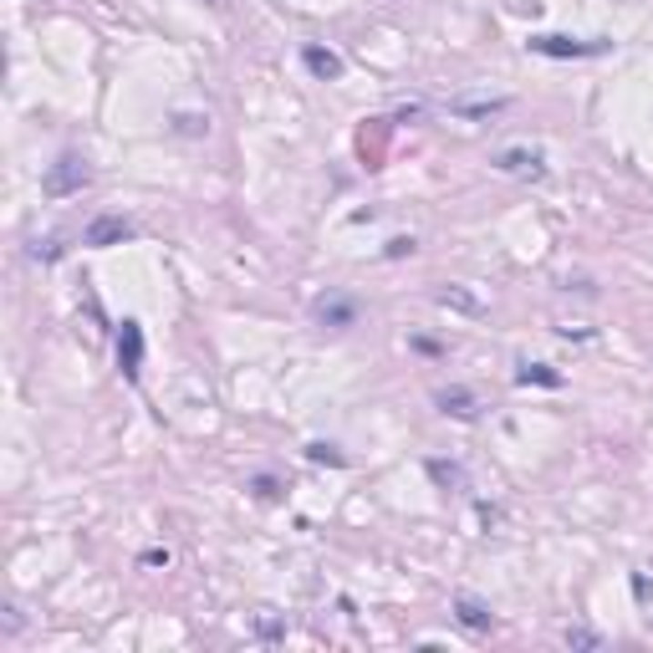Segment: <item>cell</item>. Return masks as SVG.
I'll use <instances>...</instances> for the list:
<instances>
[{
  "instance_id": "obj_19",
  "label": "cell",
  "mask_w": 653,
  "mask_h": 653,
  "mask_svg": "<svg viewBox=\"0 0 653 653\" xmlns=\"http://www.w3.org/2000/svg\"><path fill=\"white\" fill-rule=\"evenodd\" d=\"M256 633H260V638H281L286 623H281V617H256Z\"/></svg>"
},
{
  "instance_id": "obj_22",
  "label": "cell",
  "mask_w": 653,
  "mask_h": 653,
  "mask_svg": "<svg viewBox=\"0 0 653 653\" xmlns=\"http://www.w3.org/2000/svg\"><path fill=\"white\" fill-rule=\"evenodd\" d=\"M633 592H638V597H643V602H648V597H653V582H648V576H643V572H638V576H633Z\"/></svg>"
},
{
  "instance_id": "obj_4",
  "label": "cell",
  "mask_w": 653,
  "mask_h": 653,
  "mask_svg": "<svg viewBox=\"0 0 653 653\" xmlns=\"http://www.w3.org/2000/svg\"><path fill=\"white\" fill-rule=\"evenodd\" d=\"M138 235V225L133 219H123V215H97L82 230V245H92V250H107V245H123V240H133Z\"/></svg>"
},
{
  "instance_id": "obj_17",
  "label": "cell",
  "mask_w": 653,
  "mask_h": 653,
  "mask_svg": "<svg viewBox=\"0 0 653 653\" xmlns=\"http://www.w3.org/2000/svg\"><path fill=\"white\" fill-rule=\"evenodd\" d=\"M174 128H179V133H189V138H199V133H209V117H199V113H184V117H174Z\"/></svg>"
},
{
  "instance_id": "obj_9",
  "label": "cell",
  "mask_w": 653,
  "mask_h": 653,
  "mask_svg": "<svg viewBox=\"0 0 653 653\" xmlns=\"http://www.w3.org/2000/svg\"><path fill=\"white\" fill-rule=\"evenodd\" d=\"M495 168L500 174H531V179H541L546 158H541V148H505V154H495Z\"/></svg>"
},
{
  "instance_id": "obj_10",
  "label": "cell",
  "mask_w": 653,
  "mask_h": 653,
  "mask_svg": "<svg viewBox=\"0 0 653 653\" xmlns=\"http://www.w3.org/2000/svg\"><path fill=\"white\" fill-rule=\"evenodd\" d=\"M423 470L439 490H470V474H464L460 460H423Z\"/></svg>"
},
{
  "instance_id": "obj_12",
  "label": "cell",
  "mask_w": 653,
  "mask_h": 653,
  "mask_svg": "<svg viewBox=\"0 0 653 653\" xmlns=\"http://www.w3.org/2000/svg\"><path fill=\"white\" fill-rule=\"evenodd\" d=\"M562 643H566V648H582V653H597L602 648V633H592L587 623H572L562 633Z\"/></svg>"
},
{
  "instance_id": "obj_5",
  "label": "cell",
  "mask_w": 653,
  "mask_h": 653,
  "mask_svg": "<svg viewBox=\"0 0 653 653\" xmlns=\"http://www.w3.org/2000/svg\"><path fill=\"white\" fill-rule=\"evenodd\" d=\"M434 403H439V413H444V419H460V423H474V419H480V398H474V388H464V383L439 388Z\"/></svg>"
},
{
  "instance_id": "obj_16",
  "label": "cell",
  "mask_w": 653,
  "mask_h": 653,
  "mask_svg": "<svg viewBox=\"0 0 653 653\" xmlns=\"http://www.w3.org/2000/svg\"><path fill=\"white\" fill-rule=\"evenodd\" d=\"M26 256H31V260H46V266H52V260H62V240H56V235H52V240H31Z\"/></svg>"
},
{
  "instance_id": "obj_8",
  "label": "cell",
  "mask_w": 653,
  "mask_h": 653,
  "mask_svg": "<svg viewBox=\"0 0 653 653\" xmlns=\"http://www.w3.org/2000/svg\"><path fill=\"white\" fill-rule=\"evenodd\" d=\"M301 66H307L317 82H337V77H342V56H337L332 46H317V41L301 46Z\"/></svg>"
},
{
  "instance_id": "obj_7",
  "label": "cell",
  "mask_w": 653,
  "mask_h": 653,
  "mask_svg": "<svg viewBox=\"0 0 653 653\" xmlns=\"http://www.w3.org/2000/svg\"><path fill=\"white\" fill-rule=\"evenodd\" d=\"M454 617H460L470 633H490V627H495V613H490V602H480L474 592H454Z\"/></svg>"
},
{
  "instance_id": "obj_20",
  "label": "cell",
  "mask_w": 653,
  "mask_h": 653,
  "mask_svg": "<svg viewBox=\"0 0 653 653\" xmlns=\"http://www.w3.org/2000/svg\"><path fill=\"white\" fill-rule=\"evenodd\" d=\"M143 566H168V551L164 546H148V551H143Z\"/></svg>"
},
{
  "instance_id": "obj_21",
  "label": "cell",
  "mask_w": 653,
  "mask_h": 653,
  "mask_svg": "<svg viewBox=\"0 0 653 653\" xmlns=\"http://www.w3.org/2000/svg\"><path fill=\"white\" fill-rule=\"evenodd\" d=\"M276 490H281V485H276V480H270V474H256V495H276Z\"/></svg>"
},
{
  "instance_id": "obj_6",
  "label": "cell",
  "mask_w": 653,
  "mask_h": 653,
  "mask_svg": "<svg viewBox=\"0 0 653 653\" xmlns=\"http://www.w3.org/2000/svg\"><path fill=\"white\" fill-rule=\"evenodd\" d=\"M311 311H317V321L332 327V332H347V327L358 321V301H352V296H321Z\"/></svg>"
},
{
  "instance_id": "obj_3",
  "label": "cell",
  "mask_w": 653,
  "mask_h": 653,
  "mask_svg": "<svg viewBox=\"0 0 653 653\" xmlns=\"http://www.w3.org/2000/svg\"><path fill=\"white\" fill-rule=\"evenodd\" d=\"M117 368H123L128 383L143 378V321H133V317L117 321Z\"/></svg>"
},
{
  "instance_id": "obj_18",
  "label": "cell",
  "mask_w": 653,
  "mask_h": 653,
  "mask_svg": "<svg viewBox=\"0 0 653 653\" xmlns=\"http://www.w3.org/2000/svg\"><path fill=\"white\" fill-rule=\"evenodd\" d=\"M413 250H419V240H413V235H398V240H388L383 256L388 260H403V256H413Z\"/></svg>"
},
{
  "instance_id": "obj_2",
  "label": "cell",
  "mask_w": 653,
  "mask_h": 653,
  "mask_svg": "<svg viewBox=\"0 0 653 653\" xmlns=\"http://www.w3.org/2000/svg\"><path fill=\"white\" fill-rule=\"evenodd\" d=\"M92 184V164L82 154H62L52 168H46V179H41V194L46 199H66V194H82Z\"/></svg>"
},
{
  "instance_id": "obj_1",
  "label": "cell",
  "mask_w": 653,
  "mask_h": 653,
  "mask_svg": "<svg viewBox=\"0 0 653 653\" xmlns=\"http://www.w3.org/2000/svg\"><path fill=\"white\" fill-rule=\"evenodd\" d=\"M536 56H551V62H576V56H607L613 41L607 36H592V41H576V36H556V31H541V36L525 41Z\"/></svg>"
},
{
  "instance_id": "obj_13",
  "label": "cell",
  "mask_w": 653,
  "mask_h": 653,
  "mask_svg": "<svg viewBox=\"0 0 653 653\" xmlns=\"http://www.w3.org/2000/svg\"><path fill=\"white\" fill-rule=\"evenodd\" d=\"M307 460H311V464H332V470H342L347 454H342L337 444H327V439H311V444H307Z\"/></svg>"
},
{
  "instance_id": "obj_11",
  "label": "cell",
  "mask_w": 653,
  "mask_h": 653,
  "mask_svg": "<svg viewBox=\"0 0 653 653\" xmlns=\"http://www.w3.org/2000/svg\"><path fill=\"white\" fill-rule=\"evenodd\" d=\"M515 383L521 388H562V372L556 368H546V362H521V368H515Z\"/></svg>"
},
{
  "instance_id": "obj_15",
  "label": "cell",
  "mask_w": 653,
  "mask_h": 653,
  "mask_svg": "<svg viewBox=\"0 0 653 653\" xmlns=\"http://www.w3.org/2000/svg\"><path fill=\"white\" fill-rule=\"evenodd\" d=\"M505 107V97H490V103H454V113L460 117H490V113H500Z\"/></svg>"
},
{
  "instance_id": "obj_23",
  "label": "cell",
  "mask_w": 653,
  "mask_h": 653,
  "mask_svg": "<svg viewBox=\"0 0 653 653\" xmlns=\"http://www.w3.org/2000/svg\"><path fill=\"white\" fill-rule=\"evenodd\" d=\"M209 5H225V0H209Z\"/></svg>"
},
{
  "instance_id": "obj_14",
  "label": "cell",
  "mask_w": 653,
  "mask_h": 653,
  "mask_svg": "<svg viewBox=\"0 0 653 653\" xmlns=\"http://www.w3.org/2000/svg\"><path fill=\"white\" fill-rule=\"evenodd\" d=\"M434 301H439V307H460V311H480V296L460 291V286H439V291H434Z\"/></svg>"
}]
</instances>
